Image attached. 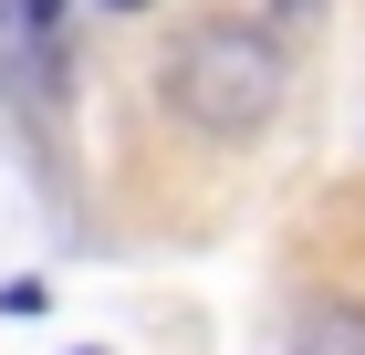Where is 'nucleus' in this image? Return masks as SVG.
Segmentation results:
<instances>
[{
  "label": "nucleus",
  "mask_w": 365,
  "mask_h": 355,
  "mask_svg": "<svg viewBox=\"0 0 365 355\" xmlns=\"http://www.w3.org/2000/svg\"><path fill=\"white\" fill-rule=\"evenodd\" d=\"M168 105L188 115L198 136H251L282 105V53L251 21H198V31H178V53H168Z\"/></svg>",
  "instance_id": "nucleus-1"
},
{
  "label": "nucleus",
  "mask_w": 365,
  "mask_h": 355,
  "mask_svg": "<svg viewBox=\"0 0 365 355\" xmlns=\"http://www.w3.org/2000/svg\"><path fill=\"white\" fill-rule=\"evenodd\" d=\"M282 355H365V303H344V293L303 303L292 334H282Z\"/></svg>",
  "instance_id": "nucleus-2"
},
{
  "label": "nucleus",
  "mask_w": 365,
  "mask_h": 355,
  "mask_svg": "<svg viewBox=\"0 0 365 355\" xmlns=\"http://www.w3.org/2000/svg\"><path fill=\"white\" fill-rule=\"evenodd\" d=\"M21 11H31V31H53V21H63V0H21Z\"/></svg>",
  "instance_id": "nucleus-3"
},
{
  "label": "nucleus",
  "mask_w": 365,
  "mask_h": 355,
  "mask_svg": "<svg viewBox=\"0 0 365 355\" xmlns=\"http://www.w3.org/2000/svg\"><path fill=\"white\" fill-rule=\"evenodd\" d=\"M115 11H146V0H115Z\"/></svg>",
  "instance_id": "nucleus-4"
}]
</instances>
